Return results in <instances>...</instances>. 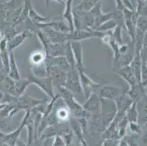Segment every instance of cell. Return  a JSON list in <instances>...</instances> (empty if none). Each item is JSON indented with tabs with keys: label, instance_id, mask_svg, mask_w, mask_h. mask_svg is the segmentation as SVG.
Segmentation results:
<instances>
[{
	"label": "cell",
	"instance_id": "1",
	"mask_svg": "<svg viewBox=\"0 0 147 146\" xmlns=\"http://www.w3.org/2000/svg\"><path fill=\"white\" fill-rule=\"evenodd\" d=\"M57 88L60 97L62 99L71 113L72 117H74L76 118H84L86 119L90 117L91 115L84 109L82 104H81L77 101L75 97V95L70 91L68 90L65 86H59L57 87Z\"/></svg>",
	"mask_w": 147,
	"mask_h": 146
},
{
	"label": "cell",
	"instance_id": "2",
	"mask_svg": "<svg viewBox=\"0 0 147 146\" xmlns=\"http://www.w3.org/2000/svg\"><path fill=\"white\" fill-rule=\"evenodd\" d=\"M117 113V106L115 101L101 99L100 120H101L102 127L105 130L113 121Z\"/></svg>",
	"mask_w": 147,
	"mask_h": 146
},
{
	"label": "cell",
	"instance_id": "3",
	"mask_svg": "<svg viewBox=\"0 0 147 146\" xmlns=\"http://www.w3.org/2000/svg\"><path fill=\"white\" fill-rule=\"evenodd\" d=\"M105 34V32L96 31L94 29L86 30V29H75L73 32L67 33V42H81L84 40L96 37L101 38Z\"/></svg>",
	"mask_w": 147,
	"mask_h": 146
},
{
	"label": "cell",
	"instance_id": "4",
	"mask_svg": "<svg viewBox=\"0 0 147 146\" xmlns=\"http://www.w3.org/2000/svg\"><path fill=\"white\" fill-rule=\"evenodd\" d=\"M64 86L72 92L74 95L82 94L83 90L81 88V81H80L79 74L78 69H70L67 72L66 80Z\"/></svg>",
	"mask_w": 147,
	"mask_h": 146
},
{
	"label": "cell",
	"instance_id": "5",
	"mask_svg": "<svg viewBox=\"0 0 147 146\" xmlns=\"http://www.w3.org/2000/svg\"><path fill=\"white\" fill-rule=\"evenodd\" d=\"M28 78L30 80L32 84H35L36 85H37L40 88L41 91L46 96H49L51 100L55 96V94L53 92L54 87H53V82H52V79L50 76L40 78V77L34 76L32 74V72H30V74H29V76H28Z\"/></svg>",
	"mask_w": 147,
	"mask_h": 146
},
{
	"label": "cell",
	"instance_id": "6",
	"mask_svg": "<svg viewBox=\"0 0 147 146\" xmlns=\"http://www.w3.org/2000/svg\"><path fill=\"white\" fill-rule=\"evenodd\" d=\"M125 92H123L122 88L119 85L115 84H108L102 85L100 88L99 96L101 99L116 101Z\"/></svg>",
	"mask_w": 147,
	"mask_h": 146
},
{
	"label": "cell",
	"instance_id": "7",
	"mask_svg": "<svg viewBox=\"0 0 147 146\" xmlns=\"http://www.w3.org/2000/svg\"><path fill=\"white\" fill-rule=\"evenodd\" d=\"M83 108L91 116H100L101 108V99L94 92H92L86 99V101L82 104Z\"/></svg>",
	"mask_w": 147,
	"mask_h": 146
},
{
	"label": "cell",
	"instance_id": "8",
	"mask_svg": "<svg viewBox=\"0 0 147 146\" xmlns=\"http://www.w3.org/2000/svg\"><path fill=\"white\" fill-rule=\"evenodd\" d=\"M79 74L80 81H81V88L83 90V94L85 99L88 98L89 95L92 93V89L100 86V84L94 82L86 74L85 70H78Z\"/></svg>",
	"mask_w": 147,
	"mask_h": 146
},
{
	"label": "cell",
	"instance_id": "9",
	"mask_svg": "<svg viewBox=\"0 0 147 146\" xmlns=\"http://www.w3.org/2000/svg\"><path fill=\"white\" fill-rule=\"evenodd\" d=\"M89 12L93 15L94 18V29L105 21H109L113 18V12L105 13L102 11L100 2H97L95 6Z\"/></svg>",
	"mask_w": 147,
	"mask_h": 146
},
{
	"label": "cell",
	"instance_id": "10",
	"mask_svg": "<svg viewBox=\"0 0 147 146\" xmlns=\"http://www.w3.org/2000/svg\"><path fill=\"white\" fill-rule=\"evenodd\" d=\"M33 35V32L29 30H25L21 32V33L16 34L13 37L7 39V48L9 51H13V50L22 45L23 42H25V40L28 38H31Z\"/></svg>",
	"mask_w": 147,
	"mask_h": 146
},
{
	"label": "cell",
	"instance_id": "11",
	"mask_svg": "<svg viewBox=\"0 0 147 146\" xmlns=\"http://www.w3.org/2000/svg\"><path fill=\"white\" fill-rule=\"evenodd\" d=\"M21 122L24 124V127L27 129L28 132V140L27 143L32 145L33 141L35 140L36 137L35 132H34V116L31 112L30 110L26 111L24 116Z\"/></svg>",
	"mask_w": 147,
	"mask_h": 146
},
{
	"label": "cell",
	"instance_id": "12",
	"mask_svg": "<svg viewBox=\"0 0 147 146\" xmlns=\"http://www.w3.org/2000/svg\"><path fill=\"white\" fill-rule=\"evenodd\" d=\"M49 75L52 79L53 87L64 86L66 80L67 72L59 67L56 66H52L48 69Z\"/></svg>",
	"mask_w": 147,
	"mask_h": 146
},
{
	"label": "cell",
	"instance_id": "13",
	"mask_svg": "<svg viewBox=\"0 0 147 146\" xmlns=\"http://www.w3.org/2000/svg\"><path fill=\"white\" fill-rule=\"evenodd\" d=\"M41 30L53 43L65 44L67 42V33L58 32L51 27H43Z\"/></svg>",
	"mask_w": 147,
	"mask_h": 146
},
{
	"label": "cell",
	"instance_id": "14",
	"mask_svg": "<svg viewBox=\"0 0 147 146\" xmlns=\"http://www.w3.org/2000/svg\"><path fill=\"white\" fill-rule=\"evenodd\" d=\"M72 50L76 61V69L78 70H85L83 63V46L81 42H70Z\"/></svg>",
	"mask_w": 147,
	"mask_h": 146
},
{
	"label": "cell",
	"instance_id": "15",
	"mask_svg": "<svg viewBox=\"0 0 147 146\" xmlns=\"http://www.w3.org/2000/svg\"><path fill=\"white\" fill-rule=\"evenodd\" d=\"M24 128V125L22 122H21L19 126L14 131L10 132V133H4L3 136L0 137V140L10 145V146H16V142L19 139L20 135Z\"/></svg>",
	"mask_w": 147,
	"mask_h": 146
},
{
	"label": "cell",
	"instance_id": "16",
	"mask_svg": "<svg viewBox=\"0 0 147 146\" xmlns=\"http://www.w3.org/2000/svg\"><path fill=\"white\" fill-rule=\"evenodd\" d=\"M69 125L74 136H76L80 141V144L83 146H89L88 143H86V139L84 137V133H83L81 127L77 118L71 116L69 120Z\"/></svg>",
	"mask_w": 147,
	"mask_h": 146
},
{
	"label": "cell",
	"instance_id": "17",
	"mask_svg": "<svg viewBox=\"0 0 147 146\" xmlns=\"http://www.w3.org/2000/svg\"><path fill=\"white\" fill-rule=\"evenodd\" d=\"M117 74L119 77H121L123 80H125L128 84L129 87L135 85L138 83L137 79L133 73V70L131 69L130 66H126L124 67H121L118 70L116 71Z\"/></svg>",
	"mask_w": 147,
	"mask_h": 146
},
{
	"label": "cell",
	"instance_id": "18",
	"mask_svg": "<svg viewBox=\"0 0 147 146\" xmlns=\"http://www.w3.org/2000/svg\"><path fill=\"white\" fill-rule=\"evenodd\" d=\"M46 56L57 57V56H65V43H51L49 45L48 49L45 51Z\"/></svg>",
	"mask_w": 147,
	"mask_h": 146
},
{
	"label": "cell",
	"instance_id": "19",
	"mask_svg": "<svg viewBox=\"0 0 147 146\" xmlns=\"http://www.w3.org/2000/svg\"><path fill=\"white\" fill-rule=\"evenodd\" d=\"M7 76L15 81H17V80L21 79V75H20V72L18 70V65H17L16 59L13 51H10V65H9Z\"/></svg>",
	"mask_w": 147,
	"mask_h": 146
},
{
	"label": "cell",
	"instance_id": "20",
	"mask_svg": "<svg viewBox=\"0 0 147 146\" xmlns=\"http://www.w3.org/2000/svg\"><path fill=\"white\" fill-rule=\"evenodd\" d=\"M73 2V0H66L65 8L63 13V18L67 21V24H68V26H69L70 32H73V31L75 30L74 24H73V13H72Z\"/></svg>",
	"mask_w": 147,
	"mask_h": 146
},
{
	"label": "cell",
	"instance_id": "21",
	"mask_svg": "<svg viewBox=\"0 0 147 146\" xmlns=\"http://www.w3.org/2000/svg\"><path fill=\"white\" fill-rule=\"evenodd\" d=\"M1 92L2 94H7L12 96H17L16 92V81L7 75L2 83Z\"/></svg>",
	"mask_w": 147,
	"mask_h": 146
},
{
	"label": "cell",
	"instance_id": "22",
	"mask_svg": "<svg viewBox=\"0 0 147 146\" xmlns=\"http://www.w3.org/2000/svg\"><path fill=\"white\" fill-rule=\"evenodd\" d=\"M28 20L30 21L32 24L34 25H37V24H43V23L47 22L49 21V18H45L42 15L39 14L37 13V10L32 6L29 10V14H28Z\"/></svg>",
	"mask_w": 147,
	"mask_h": 146
},
{
	"label": "cell",
	"instance_id": "23",
	"mask_svg": "<svg viewBox=\"0 0 147 146\" xmlns=\"http://www.w3.org/2000/svg\"><path fill=\"white\" fill-rule=\"evenodd\" d=\"M31 72L33 75L37 77H40V78L49 76L45 62L41 64H38V65H32Z\"/></svg>",
	"mask_w": 147,
	"mask_h": 146
},
{
	"label": "cell",
	"instance_id": "24",
	"mask_svg": "<svg viewBox=\"0 0 147 146\" xmlns=\"http://www.w3.org/2000/svg\"><path fill=\"white\" fill-rule=\"evenodd\" d=\"M30 80L29 78H21L20 80L16 81V92L18 97L22 96L24 94L25 91L29 85H31Z\"/></svg>",
	"mask_w": 147,
	"mask_h": 146
},
{
	"label": "cell",
	"instance_id": "25",
	"mask_svg": "<svg viewBox=\"0 0 147 146\" xmlns=\"http://www.w3.org/2000/svg\"><path fill=\"white\" fill-rule=\"evenodd\" d=\"M138 101H133L129 108H128L126 112V117L129 122L138 123Z\"/></svg>",
	"mask_w": 147,
	"mask_h": 146
},
{
	"label": "cell",
	"instance_id": "26",
	"mask_svg": "<svg viewBox=\"0 0 147 146\" xmlns=\"http://www.w3.org/2000/svg\"><path fill=\"white\" fill-rule=\"evenodd\" d=\"M46 54L45 52L36 50L29 55V61L32 65H38L45 62Z\"/></svg>",
	"mask_w": 147,
	"mask_h": 146
},
{
	"label": "cell",
	"instance_id": "27",
	"mask_svg": "<svg viewBox=\"0 0 147 146\" xmlns=\"http://www.w3.org/2000/svg\"><path fill=\"white\" fill-rule=\"evenodd\" d=\"M65 57L66 58L67 62L69 63V66H70L71 69H76V61H75L74 55H73V50H72L70 42H67L65 43Z\"/></svg>",
	"mask_w": 147,
	"mask_h": 146
},
{
	"label": "cell",
	"instance_id": "28",
	"mask_svg": "<svg viewBox=\"0 0 147 146\" xmlns=\"http://www.w3.org/2000/svg\"><path fill=\"white\" fill-rule=\"evenodd\" d=\"M117 26V22L114 21L113 19H111L108 21H105V23L102 24L100 26H99L98 27L96 28L94 30L98 31V32H110L114 29V28Z\"/></svg>",
	"mask_w": 147,
	"mask_h": 146
},
{
	"label": "cell",
	"instance_id": "29",
	"mask_svg": "<svg viewBox=\"0 0 147 146\" xmlns=\"http://www.w3.org/2000/svg\"><path fill=\"white\" fill-rule=\"evenodd\" d=\"M122 28L123 26L121 25H117L112 31V36H113V40L119 45L124 44L122 38Z\"/></svg>",
	"mask_w": 147,
	"mask_h": 146
},
{
	"label": "cell",
	"instance_id": "30",
	"mask_svg": "<svg viewBox=\"0 0 147 146\" xmlns=\"http://www.w3.org/2000/svg\"><path fill=\"white\" fill-rule=\"evenodd\" d=\"M53 146H67L65 140L60 135L53 137Z\"/></svg>",
	"mask_w": 147,
	"mask_h": 146
},
{
	"label": "cell",
	"instance_id": "31",
	"mask_svg": "<svg viewBox=\"0 0 147 146\" xmlns=\"http://www.w3.org/2000/svg\"><path fill=\"white\" fill-rule=\"evenodd\" d=\"M119 140H116V139H105L101 146H117L119 144Z\"/></svg>",
	"mask_w": 147,
	"mask_h": 146
},
{
	"label": "cell",
	"instance_id": "32",
	"mask_svg": "<svg viewBox=\"0 0 147 146\" xmlns=\"http://www.w3.org/2000/svg\"><path fill=\"white\" fill-rule=\"evenodd\" d=\"M129 44H122V45L119 46V55H124L129 50Z\"/></svg>",
	"mask_w": 147,
	"mask_h": 146
},
{
	"label": "cell",
	"instance_id": "33",
	"mask_svg": "<svg viewBox=\"0 0 147 146\" xmlns=\"http://www.w3.org/2000/svg\"><path fill=\"white\" fill-rule=\"evenodd\" d=\"M129 130L134 133H138L139 132V126L137 123L135 122H129Z\"/></svg>",
	"mask_w": 147,
	"mask_h": 146
},
{
	"label": "cell",
	"instance_id": "34",
	"mask_svg": "<svg viewBox=\"0 0 147 146\" xmlns=\"http://www.w3.org/2000/svg\"><path fill=\"white\" fill-rule=\"evenodd\" d=\"M7 75V73L4 69H0V92H1V89H2V83H3Z\"/></svg>",
	"mask_w": 147,
	"mask_h": 146
},
{
	"label": "cell",
	"instance_id": "35",
	"mask_svg": "<svg viewBox=\"0 0 147 146\" xmlns=\"http://www.w3.org/2000/svg\"><path fill=\"white\" fill-rule=\"evenodd\" d=\"M123 5L125 6V7L126 9H128L129 10H132V11H134V7H133V5L130 2L129 0H121Z\"/></svg>",
	"mask_w": 147,
	"mask_h": 146
},
{
	"label": "cell",
	"instance_id": "36",
	"mask_svg": "<svg viewBox=\"0 0 147 146\" xmlns=\"http://www.w3.org/2000/svg\"><path fill=\"white\" fill-rule=\"evenodd\" d=\"M115 2H116V8H117V10H119V11L121 12L124 11L125 7L124 6V5H123L121 0H115Z\"/></svg>",
	"mask_w": 147,
	"mask_h": 146
},
{
	"label": "cell",
	"instance_id": "37",
	"mask_svg": "<svg viewBox=\"0 0 147 146\" xmlns=\"http://www.w3.org/2000/svg\"><path fill=\"white\" fill-rule=\"evenodd\" d=\"M41 146H53V138H46L43 140Z\"/></svg>",
	"mask_w": 147,
	"mask_h": 146
},
{
	"label": "cell",
	"instance_id": "38",
	"mask_svg": "<svg viewBox=\"0 0 147 146\" xmlns=\"http://www.w3.org/2000/svg\"><path fill=\"white\" fill-rule=\"evenodd\" d=\"M16 146H32V145H29L27 143H24V142L23 141V140H21V139L19 138L16 142Z\"/></svg>",
	"mask_w": 147,
	"mask_h": 146
},
{
	"label": "cell",
	"instance_id": "39",
	"mask_svg": "<svg viewBox=\"0 0 147 146\" xmlns=\"http://www.w3.org/2000/svg\"><path fill=\"white\" fill-rule=\"evenodd\" d=\"M117 146H129L128 145L127 143L126 140H125V137H123L122 139H121V140H119V144Z\"/></svg>",
	"mask_w": 147,
	"mask_h": 146
},
{
	"label": "cell",
	"instance_id": "40",
	"mask_svg": "<svg viewBox=\"0 0 147 146\" xmlns=\"http://www.w3.org/2000/svg\"><path fill=\"white\" fill-rule=\"evenodd\" d=\"M50 1H54V2H59V3H64L65 0H45V3H46V7H49V3Z\"/></svg>",
	"mask_w": 147,
	"mask_h": 146
},
{
	"label": "cell",
	"instance_id": "41",
	"mask_svg": "<svg viewBox=\"0 0 147 146\" xmlns=\"http://www.w3.org/2000/svg\"><path fill=\"white\" fill-rule=\"evenodd\" d=\"M5 2V0H0V11L2 10V7H3Z\"/></svg>",
	"mask_w": 147,
	"mask_h": 146
},
{
	"label": "cell",
	"instance_id": "42",
	"mask_svg": "<svg viewBox=\"0 0 147 146\" xmlns=\"http://www.w3.org/2000/svg\"><path fill=\"white\" fill-rule=\"evenodd\" d=\"M0 69H4L3 64H2V56H1V53H0ZM4 70H5V69H4Z\"/></svg>",
	"mask_w": 147,
	"mask_h": 146
},
{
	"label": "cell",
	"instance_id": "43",
	"mask_svg": "<svg viewBox=\"0 0 147 146\" xmlns=\"http://www.w3.org/2000/svg\"><path fill=\"white\" fill-rule=\"evenodd\" d=\"M5 35H4V33L2 32V31L1 30V29H0V41L2 40V39L5 38Z\"/></svg>",
	"mask_w": 147,
	"mask_h": 146
},
{
	"label": "cell",
	"instance_id": "44",
	"mask_svg": "<svg viewBox=\"0 0 147 146\" xmlns=\"http://www.w3.org/2000/svg\"><path fill=\"white\" fill-rule=\"evenodd\" d=\"M4 133H5V132H2V130H0V137H2L3 136Z\"/></svg>",
	"mask_w": 147,
	"mask_h": 146
},
{
	"label": "cell",
	"instance_id": "45",
	"mask_svg": "<svg viewBox=\"0 0 147 146\" xmlns=\"http://www.w3.org/2000/svg\"><path fill=\"white\" fill-rule=\"evenodd\" d=\"M2 96H3V94H2V92H0V102H1V100H2Z\"/></svg>",
	"mask_w": 147,
	"mask_h": 146
}]
</instances>
